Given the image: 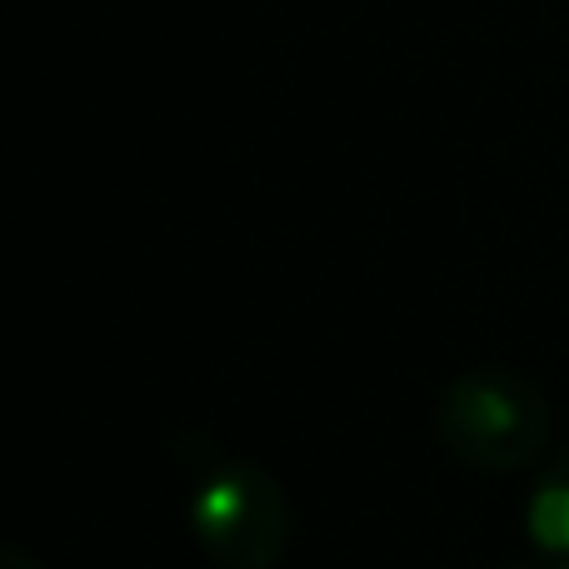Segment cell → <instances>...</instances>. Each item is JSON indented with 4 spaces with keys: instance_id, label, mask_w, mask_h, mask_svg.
Segmentation results:
<instances>
[{
    "instance_id": "1",
    "label": "cell",
    "mask_w": 569,
    "mask_h": 569,
    "mask_svg": "<svg viewBox=\"0 0 569 569\" xmlns=\"http://www.w3.org/2000/svg\"><path fill=\"white\" fill-rule=\"evenodd\" d=\"M445 450L470 470H520L550 440V405L515 370H470L445 390L435 410Z\"/></svg>"
},
{
    "instance_id": "3",
    "label": "cell",
    "mask_w": 569,
    "mask_h": 569,
    "mask_svg": "<svg viewBox=\"0 0 569 569\" xmlns=\"http://www.w3.org/2000/svg\"><path fill=\"white\" fill-rule=\"evenodd\" d=\"M525 530L545 569H569V455L545 465L525 500Z\"/></svg>"
},
{
    "instance_id": "5",
    "label": "cell",
    "mask_w": 569,
    "mask_h": 569,
    "mask_svg": "<svg viewBox=\"0 0 569 569\" xmlns=\"http://www.w3.org/2000/svg\"><path fill=\"white\" fill-rule=\"evenodd\" d=\"M505 569H545V565H505Z\"/></svg>"
},
{
    "instance_id": "2",
    "label": "cell",
    "mask_w": 569,
    "mask_h": 569,
    "mask_svg": "<svg viewBox=\"0 0 569 569\" xmlns=\"http://www.w3.org/2000/svg\"><path fill=\"white\" fill-rule=\"evenodd\" d=\"M190 530L200 550L226 569H270L290 545V505L284 490L260 465L230 460L216 465L196 485Z\"/></svg>"
},
{
    "instance_id": "4",
    "label": "cell",
    "mask_w": 569,
    "mask_h": 569,
    "mask_svg": "<svg viewBox=\"0 0 569 569\" xmlns=\"http://www.w3.org/2000/svg\"><path fill=\"white\" fill-rule=\"evenodd\" d=\"M0 569H40V565L30 560V555H20V550H6L0 555Z\"/></svg>"
}]
</instances>
